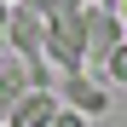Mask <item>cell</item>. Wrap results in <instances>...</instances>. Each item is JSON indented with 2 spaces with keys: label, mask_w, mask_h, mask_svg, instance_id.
Here are the masks:
<instances>
[{
  "label": "cell",
  "mask_w": 127,
  "mask_h": 127,
  "mask_svg": "<svg viewBox=\"0 0 127 127\" xmlns=\"http://www.w3.org/2000/svg\"><path fill=\"white\" fill-rule=\"evenodd\" d=\"M93 6H98V12H121V0H93Z\"/></svg>",
  "instance_id": "cell-7"
},
{
  "label": "cell",
  "mask_w": 127,
  "mask_h": 127,
  "mask_svg": "<svg viewBox=\"0 0 127 127\" xmlns=\"http://www.w3.org/2000/svg\"><path fill=\"white\" fill-rule=\"evenodd\" d=\"M6 6H12V0H6Z\"/></svg>",
  "instance_id": "cell-8"
},
{
  "label": "cell",
  "mask_w": 127,
  "mask_h": 127,
  "mask_svg": "<svg viewBox=\"0 0 127 127\" xmlns=\"http://www.w3.org/2000/svg\"><path fill=\"white\" fill-rule=\"evenodd\" d=\"M46 127H93V121H87V116H75V110H64V104H58V110H52V121H46Z\"/></svg>",
  "instance_id": "cell-5"
},
{
  "label": "cell",
  "mask_w": 127,
  "mask_h": 127,
  "mask_svg": "<svg viewBox=\"0 0 127 127\" xmlns=\"http://www.w3.org/2000/svg\"><path fill=\"white\" fill-rule=\"evenodd\" d=\"M52 98L64 104V110H75V116H87V121L110 110V93H104V87H98L93 75H64V87H58Z\"/></svg>",
  "instance_id": "cell-1"
},
{
  "label": "cell",
  "mask_w": 127,
  "mask_h": 127,
  "mask_svg": "<svg viewBox=\"0 0 127 127\" xmlns=\"http://www.w3.org/2000/svg\"><path fill=\"white\" fill-rule=\"evenodd\" d=\"M23 6H35V12H40V23H52V17H69V12H81L87 0H23Z\"/></svg>",
  "instance_id": "cell-4"
},
{
  "label": "cell",
  "mask_w": 127,
  "mask_h": 127,
  "mask_svg": "<svg viewBox=\"0 0 127 127\" xmlns=\"http://www.w3.org/2000/svg\"><path fill=\"white\" fill-rule=\"evenodd\" d=\"M29 87H35V81H29L23 64H0V121H6V110H12V104L23 98Z\"/></svg>",
  "instance_id": "cell-3"
},
{
  "label": "cell",
  "mask_w": 127,
  "mask_h": 127,
  "mask_svg": "<svg viewBox=\"0 0 127 127\" xmlns=\"http://www.w3.org/2000/svg\"><path fill=\"white\" fill-rule=\"evenodd\" d=\"M52 110H58L52 87H29V93L6 110V121H0V127H46V121H52Z\"/></svg>",
  "instance_id": "cell-2"
},
{
  "label": "cell",
  "mask_w": 127,
  "mask_h": 127,
  "mask_svg": "<svg viewBox=\"0 0 127 127\" xmlns=\"http://www.w3.org/2000/svg\"><path fill=\"white\" fill-rule=\"evenodd\" d=\"M6 23H12V6L0 0V52H6Z\"/></svg>",
  "instance_id": "cell-6"
}]
</instances>
